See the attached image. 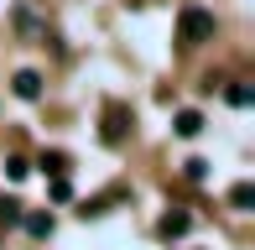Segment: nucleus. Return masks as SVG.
I'll return each instance as SVG.
<instances>
[{
	"mask_svg": "<svg viewBox=\"0 0 255 250\" xmlns=\"http://www.w3.org/2000/svg\"><path fill=\"white\" fill-rule=\"evenodd\" d=\"M182 172H188V177H193V183H203V177H208V162H203V156H193V162H188V167H182Z\"/></svg>",
	"mask_w": 255,
	"mask_h": 250,
	"instance_id": "nucleus-11",
	"label": "nucleus"
},
{
	"mask_svg": "<svg viewBox=\"0 0 255 250\" xmlns=\"http://www.w3.org/2000/svg\"><path fill=\"white\" fill-rule=\"evenodd\" d=\"M193 230V214H161V224H156V235H161V240H182V235H188Z\"/></svg>",
	"mask_w": 255,
	"mask_h": 250,
	"instance_id": "nucleus-3",
	"label": "nucleus"
},
{
	"mask_svg": "<svg viewBox=\"0 0 255 250\" xmlns=\"http://www.w3.org/2000/svg\"><path fill=\"white\" fill-rule=\"evenodd\" d=\"M172 130H177V135H188V141H193V135L203 130V115H198V110H177V120H172Z\"/></svg>",
	"mask_w": 255,
	"mask_h": 250,
	"instance_id": "nucleus-5",
	"label": "nucleus"
},
{
	"mask_svg": "<svg viewBox=\"0 0 255 250\" xmlns=\"http://www.w3.org/2000/svg\"><path fill=\"white\" fill-rule=\"evenodd\" d=\"M10 224H21V203L16 198H0V230H10Z\"/></svg>",
	"mask_w": 255,
	"mask_h": 250,
	"instance_id": "nucleus-8",
	"label": "nucleus"
},
{
	"mask_svg": "<svg viewBox=\"0 0 255 250\" xmlns=\"http://www.w3.org/2000/svg\"><path fill=\"white\" fill-rule=\"evenodd\" d=\"M250 203H255V188L250 183H235V188H229V209H250Z\"/></svg>",
	"mask_w": 255,
	"mask_h": 250,
	"instance_id": "nucleus-7",
	"label": "nucleus"
},
{
	"mask_svg": "<svg viewBox=\"0 0 255 250\" xmlns=\"http://www.w3.org/2000/svg\"><path fill=\"white\" fill-rule=\"evenodd\" d=\"M10 84H16V99H42V73L37 68H21Z\"/></svg>",
	"mask_w": 255,
	"mask_h": 250,
	"instance_id": "nucleus-4",
	"label": "nucleus"
},
{
	"mask_svg": "<svg viewBox=\"0 0 255 250\" xmlns=\"http://www.w3.org/2000/svg\"><path fill=\"white\" fill-rule=\"evenodd\" d=\"M26 235L47 240V235H52V214H26Z\"/></svg>",
	"mask_w": 255,
	"mask_h": 250,
	"instance_id": "nucleus-6",
	"label": "nucleus"
},
{
	"mask_svg": "<svg viewBox=\"0 0 255 250\" xmlns=\"http://www.w3.org/2000/svg\"><path fill=\"white\" fill-rule=\"evenodd\" d=\"M177 42H182V47L214 42V10H208V5H182L177 10Z\"/></svg>",
	"mask_w": 255,
	"mask_h": 250,
	"instance_id": "nucleus-1",
	"label": "nucleus"
},
{
	"mask_svg": "<svg viewBox=\"0 0 255 250\" xmlns=\"http://www.w3.org/2000/svg\"><path fill=\"white\" fill-rule=\"evenodd\" d=\"M26 172H31V167H26V156H5V177H10V183H21Z\"/></svg>",
	"mask_w": 255,
	"mask_h": 250,
	"instance_id": "nucleus-10",
	"label": "nucleus"
},
{
	"mask_svg": "<svg viewBox=\"0 0 255 250\" xmlns=\"http://www.w3.org/2000/svg\"><path fill=\"white\" fill-rule=\"evenodd\" d=\"M130 125H135V115L120 105V99H110V105H104V130H99V135H104V146H125Z\"/></svg>",
	"mask_w": 255,
	"mask_h": 250,
	"instance_id": "nucleus-2",
	"label": "nucleus"
},
{
	"mask_svg": "<svg viewBox=\"0 0 255 250\" xmlns=\"http://www.w3.org/2000/svg\"><path fill=\"white\" fill-rule=\"evenodd\" d=\"M42 172L63 177V172H68V156H63V151H42Z\"/></svg>",
	"mask_w": 255,
	"mask_h": 250,
	"instance_id": "nucleus-9",
	"label": "nucleus"
}]
</instances>
